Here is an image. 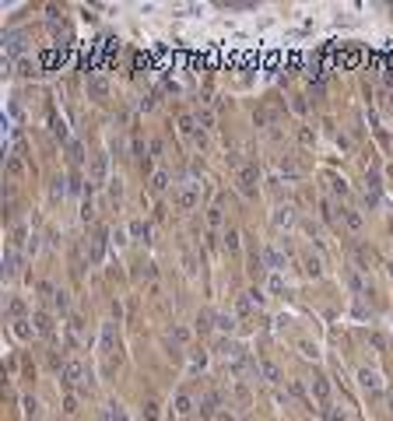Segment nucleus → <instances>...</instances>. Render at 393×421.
<instances>
[{"instance_id": "1", "label": "nucleus", "mask_w": 393, "mask_h": 421, "mask_svg": "<svg viewBox=\"0 0 393 421\" xmlns=\"http://www.w3.org/2000/svg\"><path fill=\"white\" fill-rule=\"evenodd\" d=\"M362 382H365V386H379V379L372 372H362Z\"/></svg>"}, {"instance_id": "2", "label": "nucleus", "mask_w": 393, "mask_h": 421, "mask_svg": "<svg viewBox=\"0 0 393 421\" xmlns=\"http://www.w3.org/2000/svg\"><path fill=\"white\" fill-rule=\"evenodd\" d=\"M77 375H81V369H77V365H70V369H67V379H70V382H77Z\"/></svg>"}]
</instances>
